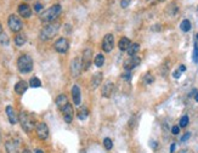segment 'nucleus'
Segmentation results:
<instances>
[{"instance_id": "nucleus-19", "label": "nucleus", "mask_w": 198, "mask_h": 153, "mask_svg": "<svg viewBox=\"0 0 198 153\" xmlns=\"http://www.w3.org/2000/svg\"><path fill=\"white\" fill-rule=\"evenodd\" d=\"M130 45H131L130 40H129L128 38H125V37H123V38L119 40V43H118L119 50H122V51H126V50L129 49V46H130Z\"/></svg>"}, {"instance_id": "nucleus-15", "label": "nucleus", "mask_w": 198, "mask_h": 153, "mask_svg": "<svg viewBox=\"0 0 198 153\" xmlns=\"http://www.w3.org/2000/svg\"><path fill=\"white\" fill-rule=\"evenodd\" d=\"M113 89H114V84L112 82H107L103 88H102V96L103 97H109L113 92Z\"/></svg>"}, {"instance_id": "nucleus-2", "label": "nucleus", "mask_w": 198, "mask_h": 153, "mask_svg": "<svg viewBox=\"0 0 198 153\" xmlns=\"http://www.w3.org/2000/svg\"><path fill=\"white\" fill-rule=\"evenodd\" d=\"M58 29H60L58 23H50V24L45 26L40 32V39L41 40H49L51 38H54L57 34Z\"/></svg>"}, {"instance_id": "nucleus-35", "label": "nucleus", "mask_w": 198, "mask_h": 153, "mask_svg": "<svg viewBox=\"0 0 198 153\" xmlns=\"http://www.w3.org/2000/svg\"><path fill=\"white\" fill-rule=\"evenodd\" d=\"M171 133H173L174 135H178V134L180 133V127H178V125L173 127V128H171Z\"/></svg>"}, {"instance_id": "nucleus-25", "label": "nucleus", "mask_w": 198, "mask_h": 153, "mask_svg": "<svg viewBox=\"0 0 198 153\" xmlns=\"http://www.w3.org/2000/svg\"><path fill=\"white\" fill-rule=\"evenodd\" d=\"M94 63H95V66H96V67H102V66H103V63H104V57H103V55L99 54V55L95 57Z\"/></svg>"}, {"instance_id": "nucleus-33", "label": "nucleus", "mask_w": 198, "mask_h": 153, "mask_svg": "<svg viewBox=\"0 0 198 153\" xmlns=\"http://www.w3.org/2000/svg\"><path fill=\"white\" fill-rule=\"evenodd\" d=\"M122 78L125 79V80H130V79H131V73H130V71H126L125 74H122Z\"/></svg>"}, {"instance_id": "nucleus-38", "label": "nucleus", "mask_w": 198, "mask_h": 153, "mask_svg": "<svg viewBox=\"0 0 198 153\" xmlns=\"http://www.w3.org/2000/svg\"><path fill=\"white\" fill-rule=\"evenodd\" d=\"M180 75H181V72H180L179 69H178V71H175V72L173 73V77H174L175 79H179V78H180Z\"/></svg>"}, {"instance_id": "nucleus-24", "label": "nucleus", "mask_w": 198, "mask_h": 153, "mask_svg": "<svg viewBox=\"0 0 198 153\" xmlns=\"http://www.w3.org/2000/svg\"><path fill=\"white\" fill-rule=\"evenodd\" d=\"M180 28H181L182 32H189L191 29V22L189 19H184L181 22V24H180Z\"/></svg>"}, {"instance_id": "nucleus-37", "label": "nucleus", "mask_w": 198, "mask_h": 153, "mask_svg": "<svg viewBox=\"0 0 198 153\" xmlns=\"http://www.w3.org/2000/svg\"><path fill=\"white\" fill-rule=\"evenodd\" d=\"M190 137H191V133H186V134H185V135H184V136L181 137V141L184 142V141H186V140H189Z\"/></svg>"}, {"instance_id": "nucleus-39", "label": "nucleus", "mask_w": 198, "mask_h": 153, "mask_svg": "<svg viewBox=\"0 0 198 153\" xmlns=\"http://www.w3.org/2000/svg\"><path fill=\"white\" fill-rule=\"evenodd\" d=\"M175 148H176V145L175 144H171V146H170V153H174Z\"/></svg>"}, {"instance_id": "nucleus-34", "label": "nucleus", "mask_w": 198, "mask_h": 153, "mask_svg": "<svg viewBox=\"0 0 198 153\" xmlns=\"http://www.w3.org/2000/svg\"><path fill=\"white\" fill-rule=\"evenodd\" d=\"M41 9H43V4H40V2H37V4L34 5V10H35V12H40Z\"/></svg>"}, {"instance_id": "nucleus-13", "label": "nucleus", "mask_w": 198, "mask_h": 153, "mask_svg": "<svg viewBox=\"0 0 198 153\" xmlns=\"http://www.w3.org/2000/svg\"><path fill=\"white\" fill-rule=\"evenodd\" d=\"M6 114H7V118H9V122L11 124H16L18 122V116L16 113V111L13 110L12 106H7L6 107Z\"/></svg>"}, {"instance_id": "nucleus-28", "label": "nucleus", "mask_w": 198, "mask_h": 153, "mask_svg": "<svg viewBox=\"0 0 198 153\" xmlns=\"http://www.w3.org/2000/svg\"><path fill=\"white\" fill-rule=\"evenodd\" d=\"M189 122H190L189 116H182V117H181V119H180L179 127H180V128H186V127L189 125Z\"/></svg>"}, {"instance_id": "nucleus-18", "label": "nucleus", "mask_w": 198, "mask_h": 153, "mask_svg": "<svg viewBox=\"0 0 198 153\" xmlns=\"http://www.w3.org/2000/svg\"><path fill=\"white\" fill-rule=\"evenodd\" d=\"M5 148H6V152L7 153H18V146L15 141L10 140L5 144Z\"/></svg>"}, {"instance_id": "nucleus-20", "label": "nucleus", "mask_w": 198, "mask_h": 153, "mask_svg": "<svg viewBox=\"0 0 198 153\" xmlns=\"http://www.w3.org/2000/svg\"><path fill=\"white\" fill-rule=\"evenodd\" d=\"M101 80H102V74H101V73L94 74V75H93V79H91V86H93L94 89H96L100 84H101Z\"/></svg>"}, {"instance_id": "nucleus-16", "label": "nucleus", "mask_w": 198, "mask_h": 153, "mask_svg": "<svg viewBox=\"0 0 198 153\" xmlns=\"http://www.w3.org/2000/svg\"><path fill=\"white\" fill-rule=\"evenodd\" d=\"M27 89H28V84H27V82H24V80H21V82H18V83L15 85V91H16L17 94H19V95L24 94V92L27 91Z\"/></svg>"}, {"instance_id": "nucleus-5", "label": "nucleus", "mask_w": 198, "mask_h": 153, "mask_svg": "<svg viewBox=\"0 0 198 153\" xmlns=\"http://www.w3.org/2000/svg\"><path fill=\"white\" fill-rule=\"evenodd\" d=\"M83 71V63L79 57H76L71 63V73L74 78H78Z\"/></svg>"}, {"instance_id": "nucleus-45", "label": "nucleus", "mask_w": 198, "mask_h": 153, "mask_svg": "<svg viewBox=\"0 0 198 153\" xmlns=\"http://www.w3.org/2000/svg\"><path fill=\"white\" fill-rule=\"evenodd\" d=\"M80 153H85V151H80Z\"/></svg>"}, {"instance_id": "nucleus-32", "label": "nucleus", "mask_w": 198, "mask_h": 153, "mask_svg": "<svg viewBox=\"0 0 198 153\" xmlns=\"http://www.w3.org/2000/svg\"><path fill=\"white\" fill-rule=\"evenodd\" d=\"M153 80H154V78H153L150 73H147L146 77H145V82H146L147 84H151V83H153Z\"/></svg>"}, {"instance_id": "nucleus-27", "label": "nucleus", "mask_w": 198, "mask_h": 153, "mask_svg": "<svg viewBox=\"0 0 198 153\" xmlns=\"http://www.w3.org/2000/svg\"><path fill=\"white\" fill-rule=\"evenodd\" d=\"M88 114H89L88 110H87V108H82V110L78 112V118H79L80 120H84V119L88 118Z\"/></svg>"}, {"instance_id": "nucleus-17", "label": "nucleus", "mask_w": 198, "mask_h": 153, "mask_svg": "<svg viewBox=\"0 0 198 153\" xmlns=\"http://www.w3.org/2000/svg\"><path fill=\"white\" fill-rule=\"evenodd\" d=\"M72 97H73V101H74V105H80V90H79V86L78 85H74L72 88Z\"/></svg>"}, {"instance_id": "nucleus-22", "label": "nucleus", "mask_w": 198, "mask_h": 153, "mask_svg": "<svg viewBox=\"0 0 198 153\" xmlns=\"http://www.w3.org/2000/svg\"><path fill=\"white\" fill-rule=\"evenodd\" d=\"M140 50V45L137 44V43H134V44H131L130 46H129V49L126 50L128 51V55L129 56H135L136 55V52Z\"/></svg>"}, {"instance_id": "nucleus-21", "label": "nucleus", "mask_w": 198, "mask_h": 153, "mask_svg": "<svg viewBox=\"0 0 198 153\" xmlns=\"http://www.w3.org/2000/svg\"><path fill=\"white\" fill-rule=\"evenodd\" d=\"M67 96L66 95H58L57 99H56V105L60 107V108H63L66 105H67Z\"/></svg>"}, {"instance_id": "nucleus-41", "label": "nucleus", "mask_w": 198, "mask_h": 153, "mask_svg": "<svg viewBox=\"0 0 198 153\" xmlns=\"http://www.w3.org/2000/svg\"><path fill=\"white\" fill-rule=\"evenodd\" d=\"M35 153H44L41 150H35Z\"/></svg>"}, {"instance_id": "nucleus-47", "label": "nucleus", "mask_w": 198, "mask_h": 153, "mask_svg": "<svg viewBox=\"0 0 198 153\" xmlns=\"http://www.w3.org/2000/svg\"><path fill=\"white\" fill-rule=\"evenodd\" d=\"M158 1H164V0H158Z\"/></svg>"}, {"instance_id": "nucleus-31", "label": "nucleus", "mask_w": 198, "mask_h": 153, "mask_svg": "<svg viewBox=\"0 0 198 153\" xmlns=\"http://www.w3.org/2000/svg\"><path fill=\"white\" fill-rule=\"evenodd\" d=\"M0 41H1V44H9V39H7V35L4 33V34H1L0 35Z\"/></svg>"}, {"instance_id": "nucleus-29", "label": "nucleus", "mask_w": 198, "mask_h": 153, "mask_svg": "<svg viewBox=\"0 0 198 153\" xmlns=\"http://www.w3.org/2000/svg\"><path fill=\"white\" fill-rule=\"evenodd\" d=\"M103 147L106 148V150H112L113 148V141L111 140V139H108V137H106L104 140H103Z\"/></svg>"}, {"instance_id": "nucleus-8", "label": "nucleus", "mask_w": 198, "mask_h": 153, "mask_svg": "<svg viewBox=\"0 0 198 153\" xmlns=\"http://www.w3.org/2000/svg\"><path fill=\"white\" fill-rule=\"evenodd\" d=\"M68 47H69V44H68L67 39H65V38H60L55 43V50L60 54H66L68 51Z\"/></svg>"}, {"instance_id": "nucleus-9", "label": "nucleus", "mask_w": 198, "mask_h": 153, "mask_svg": "<svg viewBox=\"0 0 198 153\" xmlns=\"http://www.w3.org/2000/svg\"><path fill=\"white\" fill-rule=\"evenodd\" d=\"M141 63V58L139 57V56H130L125 62H124V68L126 69V71H131V69H134L135 67H137L139 64Z\"/></svg>"}, {"instance_id": "nucleus-40", "label": "nucleus", "mask_w": 198, "mask_h": 153, "mask_svg": "<svg viewBox=\"0 0 198 153\" xmlns=\"http://www.w3.org/2000/svg\"><path fill=\"white\" fill-rule=\"evenodd\" d=\"M179 71H180V72H181V73H182V72H185V71H186V67H185V66H184V64H181V66H180V67H179Z\"/></svg>"}, {"instance_id": "nucleus-4", "label": "nucleus", "mask_w": 198, "mask_h": 153, "mask_svg": "<svg viewBox=\"0 0 198 153\" xmlns=\"http://www.w3.org/2000/svg\"><path fill=\"white\" fill-rule=\"evenodd\" d=\"M18 120H19V123H21L22 129H23L26 133H30V131L35 128L34 119H33L30 116H28L26 112H21V113H19Z\"/></svg>"}, {"instance_id": "nucleus-42", "label": "nucleus", "mask_w": 198, "mask_h": 153, "mask_svg": "<svg viewBox=\"0 0 198 153\" xmlns=\"http://www.w3.org/2000/svg\"><path fill=\"white\" fill-rule=\"evenodd\" d=\"M23 153H32V152H30L29 150H24V151H23Z\"/></svg>"}, {"instance_id": "nucleus-12", "label": "nucleus", "mask_w": 198, "mask_h": 153, "mask_svg": "<svg viewBox=\"0 0 198 153\" xmlns=\"http://www.w3.org/2000/svg\"><path fill=\"white\" fill-rule=\"evenodd\" d=\"M62 112H63V119L66 123H71L72 119H73V107L72 105L67 103L63 108H62Z\"/></svg>"}, {"instance_id": "nucleus-43", "label": "nucleus", "mask_w": 198, "mask_h": 153, "mask_svg": "<svg viewBox=\"0 0 198 153\" xmlns=\"http://www.w3.org/2000/svg\"><path fill=\"white\" fill-rule=\"evenodd\" d=\"M195 100H196V101L198 102V92L196 94V96H195Z\"/></svg>"}, {"instance_id": "nucleus-10", "label": "nucleus", "mask_w": 198, "mask_h": 153, "mask_svg": "<svg viewBox=\"0 0 198 153\" xmlns=\"http://www.w3.org/2000/svg\"><path fill=\"white\" fill-rule=\"evenodd\" d=\"M91 61H93V51L91 49H87L83 54V58H82V63H83V71H87L89 69L90 64H91Z\"/></svg>"}, {"instance_id": "nucleus-14", "label": "nucleus", "mask_w": 198, "mask_h": 153, "mask_svg": "<svg viewBox=\"0 0 198 153\" xmlns=\"http://www.w3.org/2000/svg\"><path fill=\"white\" fill-rule=\"evenodd\" d=\"M18 13H19L23 18H28V17H30V15H32V10H30V7H29L27 4H21V5L18 6Z\"/></svg>"}, {"instance_id": "nucleus-3", "label": "nucleus", "mask_w": 198, "mask_h": 153, "mask_svg": "<svg viewBox=\"0 0 198 153\" xmlns=\"http://www.w3.org/2000/svg\"><path fill=\"white\" fill-rule=\"evenodd\" d=\"M17 67L21 73H29L33 69V60L28 55H22L17 61Z\"/></svg>"}, {"instance_id": "nucleus-36", "label": "nucleus", "mask_w": 198, "mask_h": 153, "mask_svg": "<svg viewBox=\"0 0 198 153\" xmlns=\"http://www.w3.org/2000/svg\"><path fill=\"white\" fill-rule=\"evenodd\" d=\"M129 4H130V0H122V1H120V6H122L123 9L128 7V6H129Z\"/></svg>"}, {"instance_id": "nucleus-6", "label": "nucleus", "mask_w": 198, "mask_h": 153, "mask_svg": "<svg viewBox=\"0 0 198 153\" xmlns=\"http://www.w3.org/2000/svg\"><path fill=\"white\" fill-rule=\"evenodd\" d=\"M7 23H9V27H10V29L12 32H19L22 29V22L16 15H11L9 17Z\"/></svg>"}, {"instance_id": "nucleus-7", "label": "nucleus", "mask_w": 198, "mask_h": 153, "mask_svg": "<svg viewBox=\"0 0 198 153\" xmlns=\"http://www.w3.org/2000/svg\"><path fill=\"white\" fill-rule=\"evenodd\" d=\"M114 45V37L113 34H106L102 40V49L104 52H111Z\"/></svg>"}, {"instance_id": "nucleus-11", "label": "nucleus", "mask_w": 198, "mask_h": 153, "mask_svg": "<svg viewBox=\"0 0 198 153\" xmlns=\"http://www.w3.org/2000/svg\"><path fill=\"white\" fill-rule=\"evenodd\" d=\"M37 135L40 140H46L49 137V128L45 123H40L37 125Z\"/></svg>"}, {"instance_id": "nucleus-23", "label": "nucleus", "mask_w": 198, "mask_h": 153, "mask_svg": "<svg viewBox=\"0 0 198 153\" xmlns=\"http://www.w3.org/2000/svg\"><path fill=\"white\" fill-rule=\"evenodd\" d=\"M26 40H27L26 34L19 33V34H17V35L15 37V44H16V45H18V46H22V45L26 43Z\"/></svg>"}, {"instance_id": "nucleus-1", "label": "nucleus", "mask_w": 198, "mask_h": 153, "mask_svg": "<svg viewBox=\"0 0 198 153\" xmlns=\"http://www.w3.org/2000/svg\"><path fill=\"white\" fill-rule=\"evenodd\" d=\"M60 12H61V5H58V4L52 5L51 7H49L40 15V19L43 22H51L60 15Z\"/></svg>"}, {"instance_id": "nucleus-26", "label": "nucleus", "mask_w": 198, "mask_h": 153, "mask_svg": "<svg viewBox=\"0 0 198 153\" xmlns=\"http://www.w3.org/2000/svg\"><path fill=\"white\" fill-rule=\"evenodd\" d=\"M29 85L32 88H40L41 86V82L37 78V77H33L30 80H29Z\"/></svg>"}, {"instance_id": "nucleus-46", "label": "nucleus", "mask_w": 198, "mask_h": 153, "mask_svg": "<svg viewBox=\"0 0 198 153\" xmlns=\"http://www.w3.org/2000/svg\"><path fill=\"white\" fill-rule=\"evenodd\" d=\"M0 142H1V135H0Z\"/></svg>"}, {"instance_id": "nucleus-48", "label": "nucleus", "mask_w": 198, "mask_h": 153, "mask_svg": "<svg viewBox=\"0 0 198 153\" xmlns=\"http://www.w3.org/2000/svg\"><path fill=\"white\" fill-rule=\"evenodd\" d=\"M197 39H198V34H197Z\"/></svg>"}, {"instance_id": "nucleus-44", "label": "nucleus", "mask_w": 198, "mask_h": 153, "mask_svg": "<svg viewBox=\"0 0 198 153\" xmlns=\"http://www.w3.org/2000/svg\"><path fill=\"white\" fill-rule=\"evenodd\" d=\"M2 34V27H1V24H0V35Z\"/></svg>"}, {"instance_id": "nucleus-30", "label": "nucleus", "mask_w": 198, "mask_h": 153, "mask_svg": "<svg viewBox=\"0 0 198 153\" xmlns=\"http://www.w3.org/2000/svg\"><path fill=\"white\" fill-rule=\"evenodd\" d=\"M192 57H193V62H195V63H198V45L197 44H196L195 47H193V55H192Z\"/></svg>"}]
</instances>
